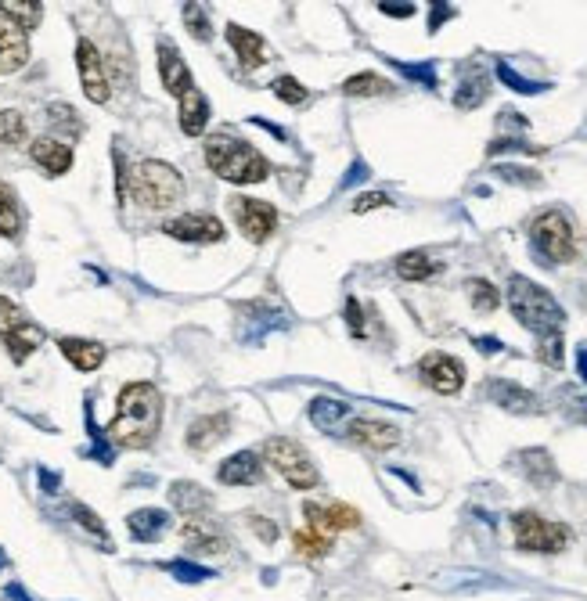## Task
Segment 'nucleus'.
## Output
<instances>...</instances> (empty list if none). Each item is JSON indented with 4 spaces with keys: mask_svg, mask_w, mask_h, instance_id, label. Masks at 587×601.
Listing matches in <instances>:
<instances>
[{
    "mask_svg": "<svg viewBox=\"0 0 587 601\" xmlns=\"http://www.w3.org/2000/svg\"><path fill=\"white\" fill-rule=\"evenodd\" d=\"M163 429V393L152 382H130L119 393L116 418L109 425V440L116 447L145 450Z\"/></svg>",
    "mask_w": 587,
    "mask_h": 601,
    "instance_id": "nucleus-1",
    "label": "nucleus"
},
{
    "mask_svg": "<svg viewBox=\"0 0 587 601\" xmlns=\"http://www.w3.org/2000/svg\"><path fill=\"white\" fill-rule=\"evenodd\" d=\"M508 306H512L515 321L530 328L537 339L544 335H562V324H566V310L555 303L548 288H541L530 278H512L508 281Z\"/></svg>",
    "mask_w": 587,
    "mask_h": 601,
    "instance_id": "nucleus-2",
    "label": "nucleus"
},
{
    "mask_svg": "<svg viewBox=\"0 0 587 601\" xmlns=\"http://www.w3.org/2000/svg\"><path fill=\"white\" fill-rule=\"evenodd\" d=\"M206 162H209V170L217 173V177L231 180V184H260V180H267V173H271L267 159L256 152L253 144L238 141V137L231 134L209 137Z\"/></svg>",
    "mask_w": 587,
    "mask_h": 601,
    "instance_id": "nucleus-3",
    "label": "nucleus"
},
{
    "mask_svg": "<svg viewBox=\"0 0 587 601\" xmlns=\"http://www.w3.org/2000/svg\"><path fill=\"white\" fill-rule=\"evenodd\" d=\"M130 195L141 209H170L184 191V180L181 173L173 170L170 162H159V159H145L137 162L134 173L127 180Z\"/></svg>",
    "mask_w": 587,
    "mask_h": 601,
    "instance_id": "nucleus-4",
    "label": "nucleus"
},
{
    "mask_svg": "<svg viewBox=\"0 0 587 601\" xmlns=\"http://www.w3.org/2000/svg\"><path fill=\"white\" fill-rule=\"evenodd\" d=\"M263 458H267V465H271L292 490H314V486L321 483L310 454L299 447L296 440H289V436H274V440L263 443Z\"/></svg>",
    "mask_w": 587,
    "mask_h": 601,
    "instance_id": "nucleus-5",
    "label": "nucleus"
},
{
    "mask_svg": "<svg viewBox=\"0 0 587 601\" xmlns=\"http://www.w3.org/2000/svg\"><path fill=\"white\" fill-rule=\"evenodd\" d=\"M515 544L519 551H537V555H559L569 544V530L562 522H551L537 512H519L512 519Z\"/></svg>",
    "mask_w": 587,
    "mask_h": 601,
    "instance_id": "nucleus-6",
    "label": "nucleus"
},
{
    "mask_svg": "<svg viewBox=\"0 0 587 601\" xmlns=\"http://www.w3.org/2000/svg\"><path fill=\"white\" fill-rule=\"evenodd\" d=\"M0 342L8 346L11 360H15V364H22V360H26L29 353H33L40 342H44V328H37V324L29 321V317L22 314L19 303L0 299Z\"/></svg>",
    "mask_w": 587,
    "mask_h": 601,
    "instance_id": "nucleus-7",
    "label": "nucleus"
},
{
    "mask_svg": "<svg viewBox=\"0 0 587 601\" xmlns=\"http://www.w3.org/2000/svg\"><path fill=\"white\" fill-rule=\"evenodd\" d=\"M530 234H533L537 252L548 256L551 263H566V260H573V252H577V245H573V227H569V220L562 213L537 216Z\"/></svg>",
    "mask_w": 587,
    "mask_h": 601,
    "instance_id": "nucleus-8",
    "label": "nucleus"
},
{
    "mask_svg": "<svg viewBox=\"0 0 587 601\" xmlns=\"http://www.w3.org/2000/svg\"><path fill=\"white\" fill-rule=\"evenodd\" d=\"M231 213L238 220V231L249 238V242H267L278 227V209L271 202H260V198H231Z\"/></svg>",
    "mask_w": 587,
    "mask_h": 601,
    "instance_id": "nucleus-9",
    "label": "nucleus"
},
{
    "mask_svg": "<svg viewBox=\"0 0 587 601\" xmlns=\"http://www.w3.org/2000/svg\"><path fill=\"white\" fill-rule=\"evenodd\" d=\"M163 231L170 234V238H177V242H195V245H217L224 242V220L213 213H184V216H173V220H166Z\"/></svg>",
    "mask_w": 587,
    "mask_h": 601,
    "instance_id": "nucleus-10",
    "label": "nucleus"
},
{
    "mask_svg": "<svg viewBox=\"0 0 587 601\" xmlns=\"http://www.w3.org/2000/svg\"><path fill=\"white\" fill-rule=\"evenodd\" d=\"M76 65H80L83 94H87L94 105H105L112 87H109V76H105V62H101L98 47H94L91 40H80V44H76Z\"/></svg>",
    "mask_w": 587,
    "mask_h": 601,
    "instance_id": "nucleus-11",
    "label": "nucleus"
},
{
    "mask_svg": "<svg viewBox=\"0 0 587 601\" xmlns=\"http://www.w3.org/2000/svg\"><path fill=\"white\" fill-rule=\"evenodd\" d=\"M303 515H307V526H317V530L328 533V537H332L335 530H357V526H361V512L343 501H328V504L307 501L303 504Z\"/></svg>",
    "mask_w": 587,
    "mask_h": 601,
    "instance_id": "nucleus-12",
    "label": "nucleus"
},
{
    "mask_svg": "<svg viewBox=\"0 0 587 601\" xmlns=\"http://www.w3.org/2000/svg\"><path fill=\"white\" fill-rule=\"evenodd\" d=\"M418 375H422L425 386H433L436 393H458L465 386V368L458 360L447 357V353H429L418 364Z\"/></svg>",
    "mask_w": 587,
    "mask_h": 601,
    "instance_id": "nucleus-13",
    "label": "nucleus"
},
{
    "mask_svg": "<svg viewBox=\"0 0 587 601\" xmlns=\"http://www.w3.org/2000/svg\"><path fill=\"white\" fill-rule=\"evenodd\" d=\"M29 62V40L8 15H0V76L19 72Z\"/></svg>",
    "mask_w": 587,
    "mask_h": 601,
    "instance_id": "nucleus-14",
    "label": "nucleus"
},
{
    "mask_svg": "<svg viewBox=\"0 0 587 601\" xmlns=\"http://www.w3.org/2000/svg\"><path fill=\"white\" fill-rule=\"evenodd\" d=\"M184 544H188L195 555L202 558H213V555H224L227 551V540L224 533L213 526V522H202V519H188L184 522V530H181Z\"/></svg>",
    "mask_w": 587,
    "mask_h": 601,
    "instance_id": "nucleus-15",
    "label": "nucleus"
},
{
    "mask_svg": "<svg viewBox=\"0 0 587 601\" xmlns=\"http://www.w3.org/2000/svg\"><path fill=\"white\" fill-rule=\"evenodd\" d=\"M159 76H163V87L170 90L173 98H184L191 90V69L184 65V58L177 54L173 44H159Z\"/></svg>",
    "mask_w": 587,
    "mask_h": 601,
    "instance_id": "nucleus-16",
    "label": "nucleus"
},
{
    "mask_svg": "<svg viewBox=\"0 0 587 601\" xmlns=\"http://www.w3.org/2000/svg\"><path fill=\"white\" fill-rule=\"evenodd\" d=\"M350 440L368 450H389L400 443V429L389 422H375V418H357L350 422Z\"/></svg>",
    "mask_w": 587,
    "mask_h": 601,
    "instance_id": "nucleus-17",
    "label": "nucleus"
},
{
    "mask_svg": "<svg viewBox=\"0 0 587 601\" xmlns=\"http://www.w3.org/2000/svg\"><path fill=\"white\" fill-rule=\"evenodd\" d=\"M29 155H33V162H37L47 177H62V173H69V166H73V148L55 141V137H40V141H33Z\"/></svg>",
    "mask_w": 587,
    "mask_h": 601,
    "instance_id": "nucleus-18",
    "label": "nucleus"
},
{
    "mask_svg": "<svg viewBox=\"0 0 587 601\" xmlns=\"http://www.w3.org/2000/svg\"><path fill=\"white\" fill-rule=\"evenodd\" d=\"M217 476H220V483H227V486H253L263 479V465L253 450H238V454H231V458L220 465Z\"/></svg>",
    "mask_w": 587,
    "mask_h": 601,
    "instance_id": "nucleus-19",
    "label": "nucleus"
},
{
    "mask_svg": "<svg viewBox=\"0 0 587 601\" xmlns=\"http://www.w3.org/2000/svg\"><path fill=\"white\" fill-rule=\"evenodd\" d=\"M490 400L508 414H533L541 407V400H537L530 389L515 386V382H501V378L490 382Z\"/></svg>",
    "mask_w": 587,
    "mask_h": 601,
    "instance_id": "nucleus-20",
    "label": "nucleus"
},
{
    "mask_svg": "<svg viewBox=\"0 0 587 601\" xmlns=\"http://www.w3.org/2000/svg\"><path fill=\"white\" fill-rule=\"evenodd\" d=\"M227 44L235 47L238 62H242V69H256V65L267 58V47H263V36L253 33V29L245 26H227Z\"/></svg>",
    "mask_w": 587,
    "mask_h": 601,
    "instance_id": "nucleus-21",
    "label": "nucleus"
},
{
    "mask_svg": "<svg viewBox=\"0 0 587 601\" xmlns=\"http://www.w3.org/2000/svg\"><path fill=\"white\" fill-rule=\"evenodd\" d=\"M58 350H62V357L80 371H94L105 364V346H101V342H91V339H58Z\"/></svg>",
    "mask_w": 587,
    "mask_h": 601,
    "instance_id": "nucleus-22",
    "label": "nucleus"
},
{
    "mask_svg": "<svg viewBox=\"0 0 587 601\" xmlns=\"http://www.w3.org/2000/svg\"><path fill=\"white\" fill-rule=\"evenodd\" d=\"M231 429V418L227 414H202L199 422L188 429V447L195 450H209L213 443H220Z\"/></svg>",
    "mask_w": 587,
    "mask_h": 601,
    "instance_id": "nucleus-23",
    "label": "nucleus"
},
{
    "mask_svg": "<svg viewBox=\"0 0 587 601\" xmlns=\"http://www.w3.org/2000/svg\"><path fill=\"white\" fill-rule=\"evenodd\" d=\"M127 526H130V537L148 544V540H159L170 530V515H166L163 508H141V512L130 515Z\"/></svg>",
    "mask_w": 587,
    "mask_h": 601,
    "instance_id": "nucleus-24",
    "label": "nucleus"
},
{
    "mask_svg": "<svg viewBox=\"0 0 587 601\" xmlns=\"http://www.w3.org/2000/svg\"><path fill=\"white\" fill-rule=\"evenodd\" d=\"M22 224H26V213H22L19 195L11 184L0 180V238H19Z\"/></svg>",
    "mask_w": 587,
    "mask_h": 601,
    "instance_id": "nucleus-25",
    "label": "nucleus"
},
{
    "mask_svg": "<svg viewBox=\"0 0 587 601\" xmlns=\"http://www.w3.org/2000/svg\"><path fill=\"white\" fill-rule=\"evenodd\" d=\"M170 501H173V508L177 512H184V515H202V512H209V490L206 486H199V483H173L170 486Z\"/></svg>",
    "mask_w": 587,
    "mask_h": 601,
    "instance_id": "nucleus-26",
    "label": "nucleus"
},
{
    "mask_svg": "<svg viewBox=\"0 0 587 601\" xmlns=\"http://www.w3.org/2000/svg\"><path fill=\"white\" fill-rule=\"evenodd\" d=\"M206 119H209V101L191 87L181 98V130L191 137H199L202 130H206Z\"/></svg>",
    "mask_w": 587,
    "mask_h": 601,
    "instance_id": "nucleus-27",
    "label": "nucleus"
},
{
    "mask_svg": "<svg viewBox=\"0 0 587 601\" xmlns=\"http://www.w3.org/2000/svg\"><path fill=\"white\" fill-rule=\"evenodd\" d=\"M346 414H350V407L343 400H332V396H317L314 404H310V422L321 432H335L346 422Z\"/></svg>",
    "mask_w": 587,
    "mask_h": 601,
    "instance_id": "nucleus-28",
    "label": "nucleus"
},
{
    "mask_svg": "<svg viewBox=\"0 0 587 601\" xmlns=\"http://www.w3.org/2000/svg\"><path fill=\"white\" fill-rule=\"evenodd\" d=\"M487 72L483 69H465L461 72V83H458V94H454V105L458 108H476L479 101L487 98Z\"/></svg>",
    "mask_w": 587,
    "mask_h": 601,
    "instance_id": "nucleus-29",
    "label": "nucleus"
},
{
    "mask_svg": "<svg viewBox=\"0 0 587 601\" xmlns=\"http://www.w3.org/2000/svg\"><path fill=\"white\" fill-rule=\"evenodd\" d=\"M519 465L526 468V476L537 486H551L559 479L555 476V461L548 458V450H523V454H519Z\"/></svg>",
    "mask_w": 587,
    "mask_h": 601,
    "instance_id": "nucleus-30",
    "label": "nucleus"
},
{
    "mask_svg": "<svg viewBox=\"0 0 587 601\" xmlns=\"http://www.w3.org/2000/svg\"><path fill=\"white\" fill-rule=\"evenodd\" d=\"M0 15H8L11 22L26 33V29L40 26V18H44V4H33V0H8V4H0Z\"/></svg>",
    "mask_w": 587,
    "mask_h": 601,
    "instance_id": "nucleus-31",
    "label": "nucleus"
},
{
    "mask_svg": "<svg viewBox=\"0 0 587 601\" xmlns=\"http://www.w3.org/2000/svg\"><path fill=\"white\" fill-rule=\"evenodd\" d=\"M292 544H296V551L303 558H325L328 551H332V537L321 533L317 526H303V530H296Z\"/></svg>",
    "mask_w": 587,
    "mask_h": 601,
    "instance_id": "nucleus-32",
    "label": "nucleus"
},
{
    "mask_svg": "<svg viewBox=\"0 0 587 601\" xmlns=\"http://www.w3.org/2000/svg\"><path fill=\"white\" fill-rule=\"evenodd\" d=\"M436 263L429 260V256H425L422 249H415V252H404V256H400L397 260V274L404 281H425V278H433L436 274Z\"/></svg>",
    "mask_w": 587,
    "mask_h": 601,
    "instance_id": "nucleus-33",
    "label": "nucleus"
},
{
    "mask_svg": "<svg viewBox=\"0 0 587 601\" xmlns=\"http://www.w3.org/2000/svg\"><path fill=\"white\" fill-rule=\"evenodd\" d=\"M343 90L350 98H375V94H389L393 83L375 76V72H357V76H350V80L343 83Z\"/></svg>",
    "mask_w": 587,
    "mask_h": 601,
    "instance_id": "nucleus-34",
    "label": "nucleus"
},
{
    "mask_svg": "<svg viewBox=\"0 0 587 601\" xmlns=\"http://www.w3.org/2000/svg\"><path fill=\"white\" fill-rule=\"evenodd\" d=\"M26 119H22V112H15V108H4L0 112V144H22L26 141Z\"/></svg>",
    "mask_w": 587,
    "mask_h": 601,
    "instance_id": "nucleus-35",
    "label": "nucleus"
},
{
    "mask_svg": "<svg viewBox=\"0 0 587 601\" xmlns=\"http://www.w3.org/2000/svg\"><path fill=\"white\" fill-rule=\"evenodd\" d=\"M469 296H472V306L483 310V314L497 310V303H501V296H497V288L490 285V281H469Z\"/></svg>",
    "mask_w": 587,
    "mask_h": 601,
    "instance_id": "nucleus-36",
    "label": "nucleus"
},
{
    "mask_svg": "<svg viewBox=\"0 0 587 601\" xmlns=\"http://www.w3.org/2000/svg\"><path fill=\"white\" fill-rule=\"evenodd\" d=\"M184 26L195 33V40H209L213 29H209V15L202 4H184Z\"/></svg>",
    "mask_w": 587,
    "mask_h": 601,
    "instance_id": "nucleus-37",
    "label": "nucleus"
},
{
    "mask_svg": "<svg viewBox=\"0 0 587 601\" xmlns=\"http://www.w3.org/2000/svg\"><path fill=\"white\" fill-rule=\"evenodd\" d=\"M274 94H278L285 105H303V101L310 98L307 87L299 80H292V76H281V80H274Z\"/></svg>",
    "mask_w": 587,
    "mask_h": 601,
    "instance_id": "nucleus-38",
    "label": "nucleus"
},
{
    "mask_svg": "<svg viewBox=\"0 0 587 601\" xmlns=\"http://www.w3.org/2000/svg\"><path fill=\"white\" fill-rule=\"evenodd\" d=\"M497 76H501V83H508L512 90H519V94H537V90H544V83L526 80V76H519V72L505 62H497Z\"/></svg>",
    "mask_w": 587,
    "mask_h": 601,
    "instance_id": "nucleus-39",
    "label": "nucleus"
},
{
    "mask_svg": "<svg viewBox=\"0 0 587 601\" xmlns=\"http://www.w3.org/2000/svg\"><path fill=\"white\" fill-rule=\"evenodd\" d=\"M537 357H541L544 364H551V368H559L562 364V335H544V339H537Z\"/></svg>",
    "mask_w": 587,
    "mask_h": 601,
    "instance_id": "nucleus-40",
    "label": "nucleus"
},
{
    "mask_svg": "<svg viewBox=\"0 0 587 601\" xmlns=\"http://www.w3.org/2000/svg\"><path fill=\"white\" fill-rule=\"evenodd\" d=\"M170 573L181 580V584H202V580H209V569L195 566V562H170Z\"/></svg>",
    "mask_w": 587,
    "mask_h": 601,
    "instance_id": "nucleus-41",
    "label": "nucleus"
},
{
    "mask_svg": "<svg viewBox=\"0 0 587 601\" xmlns=\"http://www.w3.org/2000/svg\"><path fill=\"white\" fill-rule=\"evenodd\" d=\"M47 116L55 119V123H65V130H73V134H80V116H76L69 105H51L47 108Z\"/></svg>",
    "mask_w": 587,
    "mask_h": 601,
    "instance_id": "nucleus-42",
    "label": "nucleus"
},
{
    "mask_svg": "<svg viewBox=\"0 0 587 601\" xmlns=\"http://www.w3.org/2000/svg\"><path fill=\"white\" fill-rule=\"evenodd\" d=\"M389 206V195H382V191H368V195H361L357 202H353V213H371V209H386Z\"/></svg>",
    "mask_w": 587,
    "mask_h": 601,
    "instance_id": "nucleus-43",
    "label": "nucleus"
},
{
    "mask_svg": "<svg viewBox=\"0 0 587 601\" xmlns=\"http://www.w3.org/2000/svg\"><path fill=\"white\" fill-rule=\"evenodd\" d=\"M404 76H411V80H418V83H425V87H436V72H433V65L425 62V65H397Z\"/></svg>",
    "mask_w": 587,
    "mask_h": 601,
    "instance_id": "nucleus-44",
    "label": "nucleus"
},
{
    "mask_svg": "<svg viewBox=\"0 0 587 601\" xmlns=\"http://www.w3.org/2000/svg\"><path fill=\"white\" fill-rule=\"evenodd\" d=\"M73 515H76V519H80L83 526H87V530H91V533H98V537H105V522H101L98 515H94L91 508H87V504H73Z\"/></svg>",
    "mask_w": 587,
    "mask_h": 601,
    "instance_id": "nucleus-45",
    "label": "nucleus"
},
{
    "mask_svg": "<svg viewBox=\"0 0 587 601\" xmlns=\"http://www.w3.org/2000/svg\"><path fill=\"white\" fill-rule=\"evenodd\" d=\"M346 321H350V332L361 339V335H368V328H364V317H361V303L357 299H350L346 303Z\"/></svg>",
    "mask_w": 587,
    "mask_h": 601,
    "instance_id": "nucleus-46",
    "label": "nucleus"
},
{
    "mask_svg": "<svg viewBox=\"0 0 587 601\" xmlns=\"http://www.w3.org/2000/svg\"><path fill=\"white\" fill-rule=\"evenodd\" d=\"M497 177H505V180H523V184H541V173H533V170H515V166H497Z\"/></svg>",
    "mask_w": 587,
    "mask_h": 601,
    "instance_id": "nucleus-47",
    "label": "nucleus"
},
{
    "mask_svg": "<svg viewBox=\"0 0 587 601\" xmlns=\"http://www.w3.org/2000/svg\"><path fill=\"white\" fill-rule=\"evenodd\" d=\"M379 11L389 18H411L415 15V4H379Z\"/></svg>",
    "mask_w": 587,
    "mask_h": 601,
    "instance_id": "nucleus-48",
    "label": "nucleus"
},
{
    "mask_svg": "<svg viewBox=\"0 0 587 601\" xmlns=\"http://www.w3.org/2000/svg\"><path fill=\"white\" fill-rule=\"evenodd\" d=\"M447 18H454V8L451 4H436L433 8V15H429V29H440Z\"/></svg>",
    "mask_w": 587,
    "mask_h": 601,
    "instance_id": "nucleus-49",
    "label": "nucleus"
},
{
    "mask_svg": "<svg viewBox=\"0 0 587 601\" xmlns=\"http://www.w3.org/2000/svg\"><path fill=\"white\" fill-rule=\"evenodd\" d=\"M256 526V533H260L263 540H278V526L274 522H267V519H249Z\"/></svg>",
    "mask_w": 587,
    "mask_h": 601,
    "instance_id": "nucleus-50",
    "label": "nucleus"
},
{
    "mask_svg": "<svg viewBox=\"0 0 587 601\" xmlns=\"http://www.w3.org/2000/svg\"><path fill=\"white\" fill-rule=\"evenodd\" d=\"M577 371H580V378H584V386H587V346H580L577 350Z\"/></svg>",
    "mask_w": 587,
    "mask_h": 601,
    "instance_id": "nucleus-51",
    "label": "nucleus"
},
{
    "mask_svg": "<svg viewBox=\"0 0 587 601\" xmlns=\"http://www.w3.org/2000/svg\"><path fill=\"white\" fill-rule=\"evenodd\" d=\"M8 598H11V601H33L26 591H22V584H11V587H8Z\"/></svg>",
    "mask_w": 587,
    "mask_h": 601,
    "instance_id": "nucleus-52",
    "label": "nucleus"
},
{
    "mask_svg": "<svg viewBox=\"0 0 587 601\" xmlns=\"http://www.w3.org/2000/svg\"><path fill=\"white\" fill-rule=\"evenodd\" d=\"M40 483H44V490H55V486H58V476H51V472H44V476H40Z\"/></svg>",
    "mask_w": 587,
    "mask_h": 601,
    "instance_id": "nucleus-53",
    "label": "nucleus"
},
{
    "mask_svg": "<svg viewBox=\"0 0 587 601\" xmlns=\"http://www.w3.org/2000/svg\"><path fill=\"white\" fill-rule=\"evenodd\" d=\"M0 566H4V551H0Z\"/></svg>",
    "mask_w": 587,
    "mask_h": 601,
    "instance_id": "nucleus-54",
    "label": "nucleus"
}]
</instances>
